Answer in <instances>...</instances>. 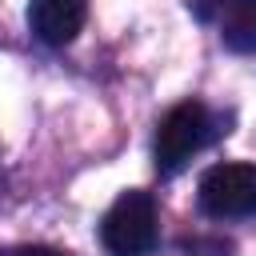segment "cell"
<instances>
[{"instance_id": "cell-1", "label": "cell", "mask_w": 256, "mask_h": 256, "mask_svg": "<svg viewBox=\"0 0 256 256\" xmlns=\"http://www.w3.org/2000/svg\"><path fill=\"white\" fill-rule=\"evenodd\" d=\"M220 132H228V128H220V120L212 116V108L200 104V100H184V104L168 108L164 120L156 124V144H152L156 168H160L164 176L180 172V168H184L204 144H212Z\"/></svg>"}, {"instance_id": "cell-2", "label": "cell", "mask_w": 256, "mask_h": 256, "mask_svg": "<svg viewBox=\"0 0 256 256\" xmlns=\"http://www.w3.org/2000/svg\"><path fill=\"white\" fill-rule=\"evenodd\" d=\"M100 240L112 256H148L156 248V200L140 188L120 192L100 220Z\"/></svg>"}, {"instance_id": "cell-3", "label": "cell", "mask_w": 256, "mask_h": 256, "mask_svg": "<svg viewBox=\"0 0 256 256\" xmlns=\"http://www.w3.org/2000/svg\"><path fill=\"white\" fill-rule=\"evenodd\" d=\"M200 208L216 220L256 212V164H212L200 176Z\"/></svg>"}, {"instance_id": "cell-4", "label": "cell", "mask_w": 256, "mask_h": 256, "mask_svg": "<svg viewBox=\"0 0 256 256\" xmlns=\"http://www.w3.org/2000/svg\"><path fill=\"white\" fill-rule=\"evenodd\" d=\"M84 24V0H32L28 4V28L36 40L64 48L68 40H76Z\"/></svg>"}, {"instance_id": "cell-5", "label": "cell", "mask_w": 256, "mask_h": 256, "mask_svg": "<svg viewBox=\"0 0 256 256\" xmlns=\"http://www.w3.org/2000/svg\"><path fill=\"white\" fill-rule=\"evenodd\" d=\"M220 36L232 52H256V0H232Z\"/></svg>"}, {"instance_id": "cell-6", "label": "cell", "mask_w": 256, "mask_h": 256, "mask_svg": "<svg viewBox=\"0 0 256 256\" xmlns=\"http://www.w3.org/2000/svg\"><path fill=\"white\" fill-rule=\"evenodd\" d=\"M228 4H232V0H188L192 16H196V20H204V24H208V20H216V16H220Z\"/></svg>"}, {"instance_id": "cell-7", "label": "cell", "mask_w": 256, "mask_h": 256, "mask_svg": "<svg viewBox=\"0 0 256 256\" xmlns=\"http://www.w3.org/2000/svg\"><path fill=\"white\" fill-rule=\"evenodd\" d=\"M8 256H68V252H56V248H12Z\"/></svg>"}]
</instances>
